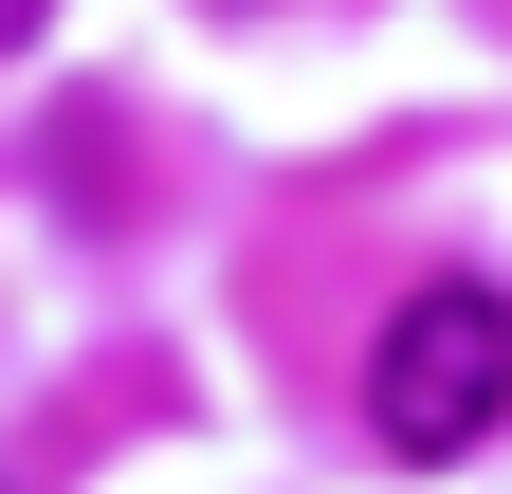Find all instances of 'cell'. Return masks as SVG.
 <instances>
[{"label":"cell","mask_w":512,"mask_h":494,"mask_svg":"<svg viewBox=\"0 0 512 494\" xmlns=\"http://www.w3.org/2000/svg\"><path fill=\"white\" fill-rule=\"evenodd\" d=\"M366 440L384 458H476V440H512V293L494 275H421L403 312L366 330Z\"/></svg>","instance_id":"cell-1"},{"label":"cell","mask_w":512,"mask_h":494,"mask_svg":"<svg viewBox=\"0 0 512 494\" xmlns=\"http://www.w3.org/2000/svg\"><path fill=\"white\" fill-rule=\"evenodd\" d=\"M37 19H55V0H0V55H19V37H37Z\"/></svg>","instance_id":"cell-2"}]
</instances>
